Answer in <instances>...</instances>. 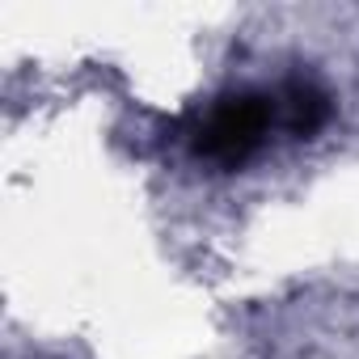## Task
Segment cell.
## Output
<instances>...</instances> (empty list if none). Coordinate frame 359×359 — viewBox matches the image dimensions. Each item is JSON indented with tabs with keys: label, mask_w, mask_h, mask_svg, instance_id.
I'll return each mask as SVG.
<instances>
[{
	"label": "cell",
	"mask_w": 359,
	"mask_h": 359,
	"mask_svg": "<svg viewBox=\"0 0 359 359\" xmlns=\"http://www.w3.org/2000/svg\"><path fill=\"white\" fill-rule=\"evenodd\" d=\"M279 110H283L287 131L300 135V140H313V135L330 123V114H334L330 93H325L317 81H287L283 93H279Z\"/></svg>",
	"instance_id": "cell-2"
},
{
	"label": "cell",
	"mask_w": 359,
	"mask_h": 359,
	"mask_svg": "<svg viewBox=\"0 0 359 359\" xmlns=\"http://www.w3.org/2000/svg\"><path fill=\"white\" fill-rule=\"evenodd\" d=\"M271 123H275V97L250 93V89L245 93H229V97H220L203 114V123L195 127L191 148L208 165L237 169V165H245L262 148Z\"/></svg>",
	"instance_id": "cell-1"
}]
</instances>
